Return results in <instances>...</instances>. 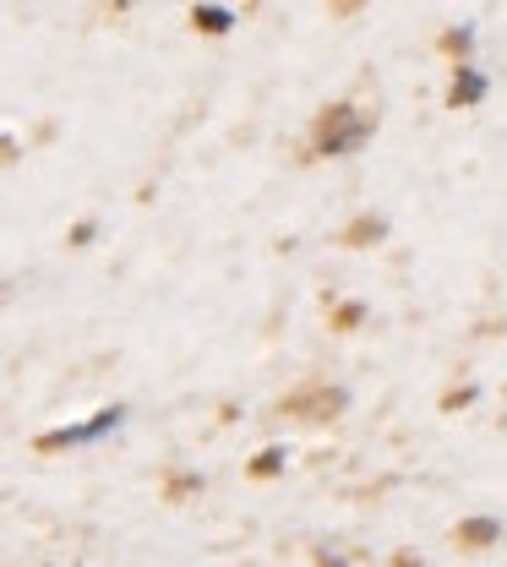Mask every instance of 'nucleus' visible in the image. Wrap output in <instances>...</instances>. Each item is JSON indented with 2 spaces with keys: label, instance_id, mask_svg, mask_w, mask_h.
I'll return each instance as SVG.
<instances>
[{
  "label": "nucleus",
  "instance_id": "1",
  "mask_svg": "<svg viewBox=\"0 0 507 567\" xmlns=\"http://www.w3.org/2000/svg\"><path fill=\"white\" fill-rule=\"evenodd\" d=\"M121 425V410H104V415H93V421L82 425H66V431H50L39 447H82V442H99L104 431H115Z\"/></svg>",
  "mask_w": 507,
  "mask_h": 567
},
{
  "label": "nucleus",
  "instance_id": "2",
  "mask_svg": "<svg viewBox=\"0 0 507 567\" xmlns=\"http://www.w3.org/2000/svg\"><path fill=\"white\" fill-rule=\"evenodd\" d=\"M503 529H497V518H469V524H458V540L464 546H486V540H497Z\"/></svg>",
  "mask_w": 507,
  "mask_h": 567
}]
</instances>
